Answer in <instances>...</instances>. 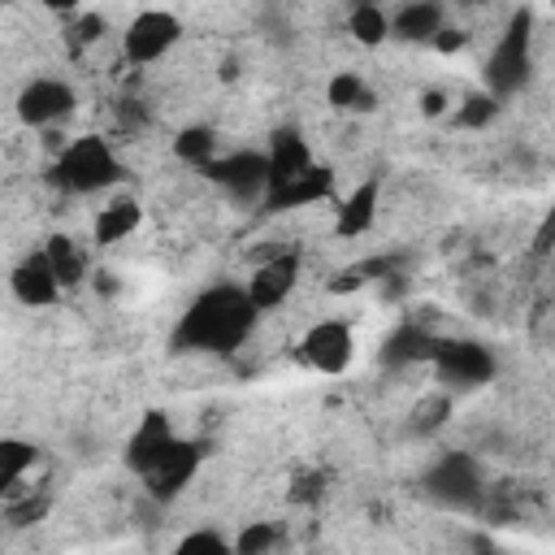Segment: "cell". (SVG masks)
<instances>
[{
	"label": "cell",
	"instance_id": "obj_8",
	"mask_svg": "<svg viewBox=\"0 0 555 555\" xmlns=\"http://www.w3.org/2000/svg\"><path fill=\"white\" fill-rule=\"evenodd\" d=\"M221 191H230L234 199H264L273 186L269 173V156L264 152H225L204 169Z\"/></svg>",
	"mask_w": 555,
	"mask_h": 555
},
{
	"label": "cell",
	"instance_id": "obj_3",
	"mask_svg": "<svg viewBox=\"0 0 555 555\" xmlns=\"http://www.w3.org/2000/svg\"><path fill=\"white\" fill-rule=\"evenodd\" d=\"M52 178H56V186H65L74 195H95V191H108L121 178V160L108 147V139L82 134V139L61 147V156L52 165Z\"/></svg>",
	"mask_w": 555,
	"mask_h": 555
},
{
	"label": "cell",
	"instance_id": "obj_15",
	"mask_svg": "<svg viewBox=\"0 0 555 555\" xmlns=\"http://www.w3.org/2000/svg\"><path fill=\"white\" fill-rule=\"evenodd\" d=\"M173 438H178V434L169 429V416H165V412H147V416L139 421V429L130 434V442H126V468L143 477V473L156 464V455H160Z\"/></svg>",
	"mask_w": 555,
	"mask_h": 555
},
{
	"label": "cell",
	"instance_id": "obj_28",
	"mask_svg": "<svg viewBox=\"0 0 555 555\" xmlns=\"http://www.w3.org/2000/svg\"><path fill=\"white\" fill-rule=\"evenodd\" d=\"M321 494H325V477H321V473H304V477H295V490H291L295 503H308V499H321Z\"/></svg>",
	"mask_w": 555,
	"mask_h": 555
},
{
	"label": "cell",
	"instance_id": "obj_32",
	"mask_svg": "<svg viewBox=\"0 0 555 555\" xmlns=\"http://www.w3.org/2000/svg\"><path fill=\"white\" fill-rule=\"evenodd\" d=\"M39 4H43V9H52V13H69L78 0H39Z\"/></svg>",
	"mask_w": 555,
	"mask_h": 555
},
{
	"label": "cell",
	"instance_id": "obj_35",
	"mask_svg": "<svg viewBox=\"0 0 555 555\" xmlns=\"http://www.w3.org/2000/svg\"><path fill=\"white\" fill-rule=\"evenodd\" d=\"M551 256H555V247H551Z\"/></svg>",
	"mask_w": 555,
	"mask_h": 555
},
{
	"label": "cell",
	"instance_id": "obj_9",
	"mask_svg": "<svg viewBox=\"0 0 555 555\" xmlns=\"http://www.w3.org/2000/svg\"><path fill=\"white\" fill-rule=\"evenodd\" d=\"M429 364L451 386H481V382L494 377V356L481 343H468V338H438V351H434Z\"/></svg>",
	"mask_w": 555,
	"mask_h": 555
},
{
	"label": "cell",
	"instance_id": "obj_26",
	"mask_svg": "<svg viewBox=\"0 0 555 555\" xmlns=\"http://www.w3.org/2000/svg\"><path fill=\"white\" fill-rule=\"evenodd\" d=\"M494 113H499V100H494L490 91H477V95H468V100L460 104L455 121H460V126H468V130H481L486 121H494Z\"/></svg>",
	"mask_w": 555,
	"mask_h": 555
},
{
	"label": "cell",
	"instance_id": "obj_23",
	"mask_svg": "<svg viewBox=\"0 0 555 555\" xmlns=\"http://www.w3.org/2000/svg\"><path fill=\"white\" fill-rule=\"evenodd\" d=\"M173 156L195 165V169H208L217 160V134L208 126H186L178 139H173Z\"/></svg>",
	"mask_w": 555,
	"mask_h": 555
},
{
	"label": "cell",
	"instance_id": "obj_36",
	"mask_svg": "<svg viewBox=\"0 0 555 555\" xmlns=\"http://www.w3.org/2000/svg\"><path fill=\"white\" fill-rule=\"evenodd\" d=\"M356 4H360V0H356Z\"/></svg>",
	"mask_w": 555,
	"mask_h": 555
},
{
	"label": "cell",
	"instance_id": "obj_33",
	"mask_svg": "<svg viewBox=\"0 0 555 555\" xmlns=\"http://www.w3.org/2000/svg\"><path fill=\"white\" fill-rule=\"evenodd\" d=\"M438 4L447 9V4H477V0H438Z\"/></svg>",
	"mask_w": 555,
	"mask_h": 555
},
{
	"label": "cell",
	"instance_id": "obj_1",
	"mask_svg": "<svg viewBox=\"0 0 555 555\" xmlns=\"http://www.w3.org/2000/svg\"><path fill=\"white\" fill-rule=\"evenodd\" d=\"M256 321H260V308L247 295V286L221 282V286L199 291L186 304V312L173 330V347L178 351H204V356H230L251 338Z\"/></svg>",
	"mask_w": 555,
	"mask_h": 555
},
{
	"label": "cell",
	"instance_id": "obj_4",
	"mask_svg": "<svg viewBox=\"0 0 555 555\" xmlns=\"http://www.w3.org/2000/svg\"><path fill=\"white\" fill-rule=\"evenodd\" d=\"M425 494H429L438 507H447V512H477L481 499H486L477 460L464 455V451L442 455V460L425 473Z\"/></svg>",
	"mask_w": 555,
	"mask_h": 555
},
{
	"label": "cell",
	"instance_id": "obj_27",
	"mask_svg": "<svg viewBox=\"0 0 555 555\" xmlns=\"http://www.w3.org/2000/svg\"><path fill=\"white\" fill-rule=\"evenodd\" d=\"M199 551H208V555H225V551H234L221 533H212V529H195V533H186L182 542H178V555H199Z\"/></svg>",
	"mask_w": 555,
	"mask_h": 555
},
{
	"label": "cell",
	"instance_id": "obj_29",
	"mask_svg": "<svg viewBox=\"0 0 555 555\" xmlns=\"http://www.w3.org/2000/svg\"><path fill=\"white\" fill-rule=\"evenodd\" d=\"M434 48H438V52H460V48H464V30L442 26V30L434 35Z\"/></svg>",
	"mask_w": 555,
	"mask_h": 555
},
{
	"label": "cell",
	"instance_id": "obj_24",
	"mask_svg": "<svg viewBox=\"0 0 555 555\" xmlns=\"http://www.w3.org/2000/svg\"><path fill=\"white\" fill-rule=\"evenodd\" d=\"M325 100H330L334 108H369V104H373L369 87H364L356 74H347V69L325 82Z\"/></svg>",
	"mask_w": 555,
	"mask_h": 555
},
{
	"label": "cell",
	"instance_id": "obj_5",
	"mask_svg": "<svg viewBox=\"0 0 555 555\" xmlns=\"http://www.w3.org/2000/svg\"><path fill=\"white\" fill-rule=\"evenodd\" d=\"M182 39V17L169 9H143L126 22L121 30V52L130 65H156L165 52H173V43Z\"/></svg>",
	"mask_w": 555,
	"mask_h": 555
},
{
	"label": "cell",
	"instance_id": "obj_34",
	"mask_svg": "<svg viewBox=\"0 0 555 555\" xmlns=\"http://www.w3.org/2000/svg\"><path fill=\"white\" fill-rule=\"evenodd\" d=\"M551 9H555V0H551Z\"/></svg>",
	"mask_w": 555,
	"mask_h": 555
},
{
	"label": "cell",
	"instance_id": "obj_30",
	"mask_svg": "<svg viewBox=\"0 0 555 555\" xmlns=\"http://www.w3.org/2000/svg\"><path fill=\"white\" fill-rule=\"evenodd\" d=\"M538 247H542V251L555 247V208L546 212V221H542V230H538Z\"/></svg>",
	"mask_w": 555,
	"mask_h": 555
},
{
	"label": "cell",
	"instance_id": "obj_31",
	"mask_svg": "<svg viewBox=\"0 0 555 555\" xmlns=\"http://www.w3.org/2000/svg\"><path fill=\"white\" fill-rule=\"evenodd\" d=\"M425 113H429V117H438V113H442V95H438V91H429V95H425Z\"/></svg>",
	"mask_w": 555,
	"mask_h": 555
},
{
	"label": "cell",
	"instance_id": "obj_19",
	"mask_svg": "<svg viewBox=\"0 0 555 555\" xmlns=\"http://www.w3.org/2000/svg\"><path fill=\"white\" fill-rule=\"evenodd\" d=\"M139 221H143V208H139L134 199H113V204H104V208L95 212L91 238H95L100 247H113V243L130 238V234L139 230Z\"/></svg>",
	"mask_w": 555,
	"mask_h": 555
},
{
	"label": "cell",
	"instance_id": "obj_22",
	"mask_svg": "<svg viewBox=\"0 0 555 555\" xmlns=\"http://www.w3.org/2000/svg\"><path fill=\"white\" fill-rule=\"evenodd\" d=\"M43 251H48L56 278H61V286H78V282L87 278V256H82V247H78L69 234H52V238L43 243Z\"/></svg>",
	"mask_w": 555,
	"mask_h": 555
},
{
	"label": "cell",
	"instance_id": "obj_7",
	"mask_svg": "<svg viewBox=\"0 0 555 555\" xmlns=\"http://www.w3.org/2000/svg\"><path fill=\"white\" fill-rule=\"evenodd\" d=\"M199 460H204V451H199V442H191V438H173L160 455H156V464L143 473V486H147V494L156 499V503H173L191 481H195V473H199Z\"/></svg>",
	"mask_w": 555,
	"mask_h": 555
},
{
	"label": "cell",
	"instance_id": "obj_17",
	"mask_svg": "<svg viewBox=\"0 0 555 555\" xmlns=\"http://www.w3.org/2000/svg\"><path fill=\"white\" fill-rule=\"evenodd\" d=\"M377 195H382L377 178H364L356 191H347V195H343V204H338L334 230H338L343 238H356V234L373 230V221H377Z\"/></svg>",
	"mask_w": 555,
	"mask_h": 555
},
{
	"label": "cell",
	"instance_id": "obj_18",
	"mask_svg": "<svg viewBox=\"0 0 555 555\" xmlns=\"http://www.w3.org/2000/svg\"><path fill=\"white\" fill-rule=\"evenodd\" d=\"M434 351H438V338H434L429 330H421V325H399V330L382 343L377 356H382V364L403 369V364H429Z\"/></svg>",
	"mask_w": 555,
	"mask_h": 555
},
{
	"label": "cell",
	"instance_id": "obj_25",
	"mask_svg": "<svg viewBox=\"0 0 555 555\" xmlns=\"http://www.w3.org/2000/svg\"><path fill=\"white\" fill-rule=\"evenodd\" d=\"M273 546H282V533H278V525H264V520L247 525V529L234 538V551H238V555H264V551H273Z\"/></svg>",
	"mask_w": 555,
	"mask_h": 555
},
{
	"label": "cell",
	"instance_id": "obj_13",
	"mask_svg": "<svg viewBox=\"0 0 555 555\" xmlns=\"http://www.w3.org/2000/svg\"><path fill=\"white\" fill-rule=\"evenodd\" d=\"M330 191H334V169L312 160L304 173H295V178H286V182H278V186H269V195H264L260 204H264V208H304V204L325 199Z\"/></svg>",
	"mask_w": 555,
	"mask_h": 555
},
{
	"label": "cell",
	"instance_id": "obj_11",
	"mask_svg": "<svg viewBox=\"0 0 555 555\" xmlns=\"http://www.w3.org/2000/svg\"><path fill=\"white\" fill-rule=\"evenodd\" d=\"M9 286H13L17 304H26V308H48L65 291L61 278H56V269H52V260H48V251H30L26 260H17Z\"/></svg>",
	"mask_w": 555,
	"mask_h": 555
},
{
	"label": "cell",
	"instance_id": "obj_6",
	"mask_svg": "<svg viewBox=\"0 0 555 555\" xmlns=\"http://www.w3.org/2000/svg\"><path fill=\"white\" fill-rule=\"evenodd\" d=\"M356 360V334H351V325L347 321H317V325H308L304 330V338H299V364L304 369H312V373H343L347 364Z\"/></svg>",
	"mask_w": 555,
	"mask_h": 555
},
{
	"label": "cell",
	"instance_id": "obj_20",
	"mask_svg": "<svg viewBox=\"0 0 555 555\" xmlns=\"http://www.w3.org/2000/svg\"><path fill=\"white\" fill-rule=\"evenodd\" d=\"M35 460H39V447L35 442H26V438H0V490L4 494H17L22 490V481H26V473L35 468Z\"/></svg>",
	"mask_w": 555,
	"mask_h": 555
},
{
	"label": "cell",
	"instance_id": "obj_10",
	"mask_svg": "<svg viewBox=\"0 0 555 555\" xmlns=\"http://www.w3.org/2000/svg\"><path fill=\"white\" fill-rule=\"evenodd\" d=\"M74 104H78V95H74L69 82H61V78H30L22 87V95H17V117L26 126L43 130V126L65 121L74 113Z\"/></svg>",
	"mask_w": 555,
	"mask_h": 555
},
{
	"label": "cell",
	"instance_id": "obj_21",
	"mask_svg": "<svg viewBox=\"0 0 555 555\" xmlns=\"http://www.w3.org/2000/svg\"><path fill=\"white\" fill-rule=\"evenodd\" d=\"M347 30H351L356 43L373 48V43L390 39V13H386L377 0H360V4H351V13H347Z\"/></svg>",
	"mask_w": 555,
	"mask_h": 555
},
{
	"label": "cell",
	"instance_id": "obj_12",
	"mask_svg": "<svg viewBox=\"0 0 555 555\" xmlns=\"http://www.w3.org/2000/svg\"><path fill=\"white\" fill-rule=\"evenodd\" d=\"M295 282H299V256H295V251H278V256H269V260L247 278V295L256 299L260 312H269V308H278V304L291 299Z\"/></svg>",
	"mask_w": 555,
	"mask_h": 555
},
{
	"label": "cell",
	"instance_id": "obj_16",
	"mask_svg": "<svg viewBox=\"0 0 555 555\" xmlns=\"http://www.w3.org/2000/svg\"><path fill=\"white\" fill-rule=\"evenodd\" d=\"M264 156H269L273 186H278V182H286V178H295V173H304V169L312 165V147H308V139H304L295 126L273 130V139H269V147H264Z\"/></svg>",
	"mask_w": 555,
	"mask_h": 555
},
{
	"label": "cell",
	"instance_id": "obj_2",
	"mask_svg": "<svg viewBox=\"0 0 555 555\" xmlns=\"http://www.w3.org/2000/svg\"><path fill=\"white\" fill-rule=\"evenodd\" d=\"M529 69H533V13L516 9L481 65V82L494 100H507L529 82Z\"/></svg>",
	"mask_w": 555,
	"mask_h": 555
},
{
	"label": "cell",
	"instance_id": "obj_14",
	"mask_svg": "<svg viewBox=\"0 0 555 555\" xmlns=\"http://www.w3.org/2000/svg\"><path fill=\"white\" fill-rule=\"evenodd\" d=\"M447 26V9L438 0H403L390 13V35L408 43H434V35Z\"/></svg>",
	"mask_w": 555,
	"mask_h": 555
}]
</instances>
